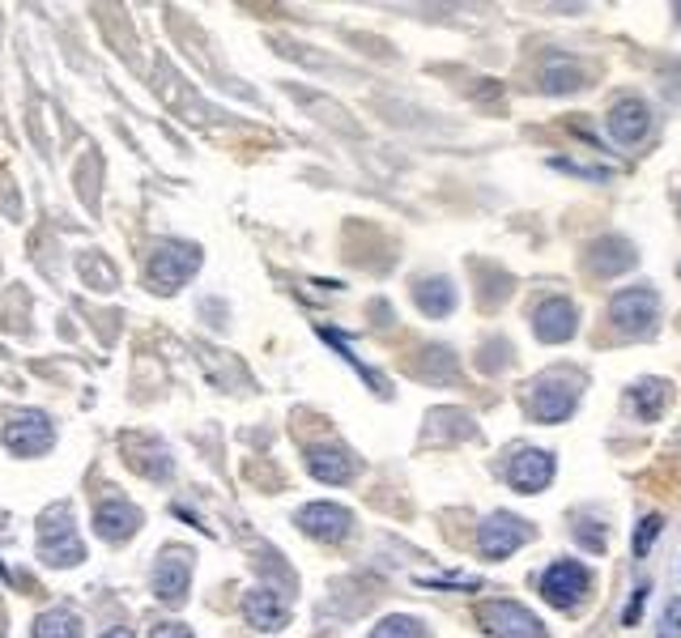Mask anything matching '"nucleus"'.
<instances>
[{
    "instance_id": "nucleus-1",
    "label": "nucleus",
    "mask_w": 681,
    "mask_h": 638,
    "mask_svg": "<svg viewBox=\"0 0 681 638\" xmlns=\"http://www.w3.org/2000/svg\"><path fill=\"white\" fill-rule=\"evenodd\" d=\"M39 553H44V562H51V566H77L82 562L86 549L77 540L69 506H55V511L44 515V524H39Z\"/></svg>"
},
{
    "instance_id": "nucleus-2",
    "label": "nucleus",
    "mask_w": 681,
    "mask_h": 638,
    "mask_svg": "<svg viewBox=\"0 0 681 638\" xmlns=\"http://www.w3.org/2000/svg\"><path fill=\"white\" fill-rule=\"evenodd\" d=\"M196 264H200L196 247L162 243V247H153V260H149V282H153V290L175 295V290H179V286H184V282L196 273Z\"/></svg>"
},
{
    "instance_id": "nucleus-3",
    "label": "nucleus",
    "mask_w": 681,
    "mask_h": 638,
    "mask_svg": "<svg viewBox=\"0 0 681 638\" xmlns=\"http://www.w3.org/2000/svg\"><path fill=\"white\" fill-rule=\"evenodd\" d=\"M0 439L9 442L13 451H22V455H44L51 447V439H55V430H51V422L44 413L22 409V413H9L0 422Z\"/></svg>"
},
{
    "instance_id": "nucleus-4",
    "label": "nucleus",
    "mask_w": 681,
    "mask_h": 638,
    "mask_svg": "<svg viewBox=\"0 0 681 638\" xmlns=\"http://www.w3.org/2000/svg\"><path fill=\"white\" fill-rule=\"evenodd\" d=\"M656 311H660V298L652 295V290H622V295H614V302H609V320H614V328H622L627 337L652 333Z\"/></svg>"
},
{
    "instance_id": "nucleus-5",
    "label": "nucleus",
    "mask_w": 681,
    "mask_h": 638,
    "mask_svg": "<svg viewBox=\"0 0 681 638\" xmlns=\"http://www.w3.org/2000/svg\"><path fill=\"white\" fill-rule=\"evenodd\" d=\"M482 622H486V630L494 638H545V626L524 604H511V600L482 604Z\"/></svg>"
},
{
    "instance_id": "nucleus-6",
    "label": "nucleus",
    "mask_w": 681,
    "mask_h": 638,
    "mask_svg": "<svg viewBox=\"0 0 681 638\" xmlns=\"http://www.w3.org/2000/svg\"><path fill=\"white\" fill-rule=\"evenodd\" d=\"M587 591V571L580 562H554L545 575H541V596L554 604V609H575Z\"/></svg>"
},
{
    "instance_id": "nucleus-7",
    "label": "nucleus",
    "mask_w": 681,
    "mask_h": 638,
    "mask_svg": "<svg viewBox=\"0 0 681 638\" xmlns=\"http://www.w3.org/2000/svg\"><path fill=\"white\" fill-rule=\"evenodd\" d=\"M529 540V524L524 520H516V515H490L486 524H482V533H478V549H482V558H511L520 545Z\"/></svg>"
},
{
    "instance_id": "nucleus-8",
    "label": "nucleus",
    "mask_w": 681,
    "mask_h": 638,
    "mask_svg": "<svg viewBox=\"0 0 681 638\" xmlns=\"http://www.w3.org/2000/svg\"><path fill=\"white\" fill-rule=\"evenodd\" d=\"M507 481L520 493H541L554 481V455L549 451H536V447L516 451L511 464H507Z\"/></svg>"
},
{
    "instance_id": "nucleus-9",
    "label": "nucleus",
    "mask_w": 681,
    "mask_h": 638,
    "mask_svg": "<svg viewBox=\"0 0 681 638\" xmlns=\"http://www.w3.org/2000/svg\"><path fill=\"white\" fill-rule=\"evenodd\" d=\"M575 328H580V315H575V307H571L567 298H545V302L536 307L533 333L545 345L571 341V337H575Z\"/></svg>"
},
{
    "instance_id": "nucleus-10",
    "label": "nucleus",
    "mask_w": 681,
    "mask_h": 638,
    "mask_svg": "<svg viewBox=\"0 0 681 638\" xmlns=\"http://www.w3.org/2000/svg\"><path fill=\"white\" fill-rule=\"evenodd\" d=\"M349 524H354V515L337 502H311V506L298 511V528L315 540H345Z\"/></svg>"
},
{
    "instance_id": "nucleus-11",
    "label": "nucleus",
    "mask_w": 681,
    "mask_h": 638,
    "mask_svg": "<svg viewBox=\"0 0 681 638\" xmlns=\"http://www.w3.org/2000/svg\"><path fill=\"white\" fill-rule=\"evenodd\" d=\"M188 584H193V562H188V553L171 549V553L153 566V596L166 600V604H184Z\"/></svg>"
},
{
    "instance_id": "nucleus-12",
    "label": "nucleus",
    "mask_w": 681,
    "mask_h": 638,
    "mask_svg": "<svg viewBox=\"0 0 681 638\" xmlns=\"http://www.w3.org/2000/svg\"><path fill=\"white\" fill-rule=\"evenodd\" d=\"M529 409H533L536 422H567L571 409H575V388L562 384V379H536Z\"/></svg>"
},
{
    "instance_id": "nucleus-13",
    "label": "nucleus",
    "mask_w": 681,
    "mask_h": 638,
    "mask_svg": "<svg viewBox=\"0 0 681 638\" xmlns=\"http://www.w3.org/2000/svg\"><path fill=\"white\" fill-rule=\"evenodd\" d=\"M647 124H652V111H647V102L639 99H618L609 107V115H605V128H609V137L618 146H634L647 133Z\"/></svg>"
},
{
    "instance_id": "nucleus-14",
    "label": "nucleus",
    "mask_w": 681,
    "mask_h": 638,
    "mask_svg": "<svg viewBox=\"0 0 681 638\" xmlns=\"http://www.w3.org/2000/svg\"><path fill=\"white\" fill-rule=\"evenodd\" d=\"M244 617L256 626V630H282L286 617H290V609H286V600H282L277 591L256 588L244 596Z\"/></svg>"
},
{
    "instance_id": "nucleus-15",
    "label": "nucleus",
    "mask_w": 681,
    "mask_h": 638,
    "mask_svg": "<svg viewBox=\"0 0 681 638\" xmlns=\"http://www.w3.org/2000/svg\"><path fill=\"white\" fill-rule=\"evenodd\" d=\"M95 528H98V537L124 540L141 528V511L128 506V502H120V498H115V502H102L95 511Z\"/></svg>"
},
{
    "instance_id": "nucleus-16",
    "label": "nucleus",
    "mask_w": 681,
    "mask_h": 638,
    "mask_svg": "<svg viewBox=\"0 0 681 638\" xmlns=\"http://www.w3.org/2000/svg\"><path fill=\"white\" fill-rule=\"evenodd\" d=\"M307 468L320 477V481H329V486H340V481H349L354 477V455L345 451V447H311L307 451Z\"/></svg>"
},
{
    "instance_id": "nucleus-17",
    "label": "nucleus",
    "mask_w": 681,
    "mask_h": 638,
    "mask_svg": "<svg viewBox=\"0 0 681 638\" xmlns=\"http://www.w3.org/2000/svg\"><path fill=\"white\" fill-rule=\"evenodd\" d=\"M631 404L643 422H656V417L665 413V404H669V384H665V379H643V384H634Z\"/></svg>"
},
{
    "instance_id": "nucleus-18",
    "label": "nucleus",
    "mask_w": 681,
    "mask_h": 638,
    "mask_svg": "<svg viewBox=\"0 0 681 638\" xmlns=\"http://www.w3.org/2000/svg\"><path fill=\"white\" fill-rule=\"evenodd\" d=\"M587 260H592L596 273H622V268L634 264V251H631V243H622V239H600V243L592 247Z\"/></svg>"
},
{
    "instance_id": "nucleus-19",
    "label": "nucleus",
    "mask_w": 681,
    "mask_h": 638,
    "mask_svg": "<svg viewBox=\"0 0 681 638\" xmlns=\"http://www.w3.org/2000/svg\"><path fill=\"white\" fill-rule=\"evenodd\" d=\"M418 307L426 311V315H447L451 307H456V286L447 282V277H431V282H422L418 286Z\"/></svg>"
},
{
    "instance_id": "nucleus-20",
    "label": "nucleus",
    "mask_w": 681,
    "mask_h": 638,
    "mask_svg": "<svg viewBox=\"0 0 681 638\" xmlns=\"http://www.w3.org/2000/svg\"><path fill=\"white\" fill-rule=\"evenodd\" d=\"M35 638H82V617L69 609H51L35 617Z\"/></svg>"
},
{
    "instance_id": "nucleus-21",
    "label": "nucleus",
    "mask_w": 681,
    "mask_h": 638,
    "mask_svg": "<svg viewBox=\"0 0 681 638\" xmlns=\"http://www.w3.org/2000/svg\"><path fill=\"white\" fill-rule=\"evenodd\" d=\"M541 86H545L549 95L580 90V86H584V68H580V64H567V60H549L545 73H541Z\"/></svg>"
},
{
    "instance_id": "nucleus-22",
    "label": "nucleus",
    "mask_w": 681,
    "mask_h": 638,
    "mask_svg": "<svg viewBox=\"0 0 681 638\" xmlns=\"http://www.w3.org/2000/svg\"><path fill=\"white\" fill-rule=\"evenodd\" d=\"M371 638H426V630H422V622H413V617H384V622L371 630Z\"/></svg>"
},
{
    "instance_id": "nucleus-23",
    "label": "nucleus",
    "mask_w": 681,
    "mask_h": 638,
    "mask_svg": "<svg viewBox=\"0 0 681 638\" xmlns=\"http://www.w3.org/2000/svg\"><path fill=\"white\" fill-rule=\"evenodd\" d=\"M660 524H665V520H660V515H647V520H643V524H639V533H634V558H647V549H652V545H656V537H660Z\"/></svg>"
},
{
    "instance_id": "nucleus-24",
    "label": "nucleus",
    "mask_w": 681,
    "mask_h": 638,
    "mask_svg": "<svg viewBox=\"0 0 681 638\" xmlns=\"http://www.w3.org/2000/svg\"><path fill=\"white\" fill-rule=\"evenodd\" d=\"M656 638H681V600H669L665 617H660V630Z\"/></svg>"
},
{
    "instance_id": "nucleus-25",
    "label": "nucleus",
    "mask_w": 681,
    "mask_h": 638,
    "mask_svg": "<svg viewBox=\"0 0 681 638\" xmlns=\"http://www.w3.org/2000/svg\"><path fill=\"white\" fill-rule=\"evenodd\" d=\"M558 171H571V175H584V179H609L605 166H584V162H554Z\"/></svg>"
},
{
    "instance_id": "nucleus-26",
    "label": "nucleus",
    "mask_w": 681,
    "mask_h": 638,
    "mask_svg": "<svg viewBox=\"0 0 681 638\" xmlns=\"http://www.w3.org/2000/svg\"><path fill=\"white\" fill-rule=\"evenodd\" d=\"M647 591H652V584H639V588H634V596H631V609H627V617H622L627 626H634V622H639V604L647 600Z\"/></svg>"
},
{
    "instance_id": "nucleus-27",
    "label": "nucleus",
    "mask_w": 681,
    "mask_h": 638,
    "mask_svg": "<svg viewBox=\"0 0 681 638\" xmlns=\"http://www.w3.org/2000/svg\"><path fill=\"white\" fill-rule=\"evenodd\" d=\"M153 638H193V630L179 622H162V626H153Z\"/></svg>"
},
{
    "instance_id": "nucleus-28",
    "label": "nucleus",
    "mask_w": 681,
    "mask_h": 638,
    "mask_svg": "<svg viewBox=\"0 0 681 638\" xmlns=\"http://www.w3.org/2000/svg\"><path fill=\"white\" fill-rule=\"evenodd\" d=\"M102 638H133L128 630H111V635H102Z\"/></svg>"
},
{
    "instance_id": "nucleus-29",
    "label": "nucleus",
    "mask_w": 681,
    "mask_h": 638,
    "mask_svg": "<svg viewBox=\"0 0 681 638\" xmlns=\"http://www.w3.org/2000/svg\"><path fill=\"white\" fill-rule=\"evenodd\" d=\"M678 22H681V4H678Z\"/></svg>"
}]
</instances>
